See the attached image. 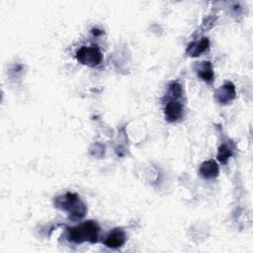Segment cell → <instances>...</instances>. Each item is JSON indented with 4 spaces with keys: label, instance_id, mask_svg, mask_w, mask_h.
Returning <instances> with one entry per match:
<instances>
[{
    "label": "cell",
    "instance_id": "8",
    "mask_svg": "<svg viewBox=\"0 0 253 253\" xmlns=\"http://www.w3.org/2000/svg\"><path fill=\"white\" fill-rule=\"evenodd\" d=\"M197 74L207 83H211L213 81V69L210 61H203L198 64Z\"/></svg>",
    "mask_w": 253,
    "mask_h": 253
},
{
    "label": "cell",
    "instance_id": "4",
    "mask_svg": "<svg viewBox=\"0 0 253 253\" xmlns=\"http://www.w3.org/2000/svg\"><path fill=\"white\" fill-rule=\"evenodd\" d=\"M183 110V104L179 101V99L169 98L164 107L165 119L170 123L177 122L182 117Z\"/></svg>",
    "mask_w": 253,
    "mask_h": 253
},
{
    "label": "cell",
    "instance_id": "10",
    "mask_svg": "<svg viewBox=\"0 0 253 253\" xmlns=\"http://www.w3.org/2000/svg\"><path fill=\"white\" fill-rule=\"evenodd\" d=\"M231 155H232V150H231V148H230L227 144L223 143V144H221V145L219 146L216 157H217V160H218L220 163L225 164V163L227 162V160L229 159V157H231Z\"/></svg>",
    "mask_w": 253,
    "mask_h": 253
},
{
    "label": "cell",
    "instance_id": "9",
    "mask_svg": "<svg viewBox=\"0 0 253 253\" xmlns=\"http://www.w3.org/2000/svg\"><path fill=\"white\" fill-rule=\"evenodd\" d=\"M210 45L209 40L207 38H202L199 42H193L187 48V53L190 56H199L201 53L205 52Z\"/></svg>",
    "mask_w": 253,
    "mask_h": 253
},
{
    "label": "cell",
    "instance_id": "2",
    "mask_svg": "<svg viewBox=\"0 0 253 253\" xmlns=\"http://www.w3.org/2000/svg\"><path fill=\"white\" fill-rule=\"evenodd\" d=\"M100 226L95 220H86L75 226L67 227V239L73 243H96L99 237Z\"/></svg>",
    "mask_w": 253,
    "mask_h": 253
},
{
    "label": "cell",
    "instance_id": "3",
    "mask_svg": "<svg viewBox=\"0 0 253 253\" xmlns=\"http://www.w3.org/2000/svg\"><path fill=\"white\" fill-rule=\"evenodd\" d=\"M77 61L89 67L98 66L103 60V54L100 48L95 45H82L75 54Z\"/></svg>",
    "mask_w": 253,
    "mask_h": 253
},
{
    "label": "cell",
    "instance_id": "5",
    "mask_svg": "<svg viewBox=\"0 0 253 253\" xmlns=\"http://www.w3.org/2000/svg\"><path fill=\"white\" fill-rule=\"evenodd\" d=\"M126 241V234L122 228H114L110 231L105 239L104 244L109 248H120L122 247Z\"/></svg>",
    "mask_w": 253,
    "mask_h": 253
},
{
    "label": "cell",
    "instance_id": "6",
    "mask_svg": "<svg viewBox=\"0 0 253 253\" xmlns=\"http://www.w3.org/2000/svg\"><path fill=\"white\" fill-rule=\"evenodd\" d=\"M235 87L231 82H225L215 91V98L220 104H227L235 98Z\"/></svg>",
    "mask_w": 253,
    "mask_h": 253
},
{
    "label": "cell",
    "instance_id": "7",
    "mask_svg": "<svg viewBox=\"0 0 253 253\" xmlns=\"http://www.w3.org/2000/svg\"><path fill=\"white\" fill-rule=\"evenodd\" d=\"M199 172L204 179H213L218 175L219 169L215 161L208 160L202 163Z\"/></svg>",
    "mask_w": 253,
    "mask_h": 253
},
{
    "label": "cell",
    "instance_id": "1",
    "mask_svg": "<svg viewBox=\"0 0 253 253\" xmlns=\"http://www.w3.org/2000/svg\"><path fill=\"white\" fill-rule=\"evenodd\" d=\"M54 207L68 213L69 218L73 221L83 218L87 212V208L76 193L67 192L58 196L53 201Z\"/></svg>",
    "mask_w": 253,
    "mask_h": 253
}]
</instances>
